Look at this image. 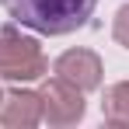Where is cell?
I'll return each mask as SVG.
<instances>
[{"mask_svg":"<svg viewBox=\"0 0 129 129\" xmlns=\"http://www.w3.org/2000/svg\"><path fill=\"white\" fill-rule=\"evenodd\" d=\"M0 4L18 24L35 28L42 35H70L84 28L98 7V0H0Z\"/></svg>","mask_w":129,"mask_h":129,"instance_id":"cell-1","label":"cell"},{"mask_svg":"<svg viewBox=\"0 0 129 129\" xmlns=\"http://www.w3.org/2000/svg\"><path fill=\"white\" fill-rule=\"evenodd\" d=\"M45 73V52L28 35L14 28L0 31V77L4 80H39Z\"/></svg>","mask_w":129,"mask_h":129,"instance_id":"cell-2","label":"cell"},{"mask_svg":"<svg viewBox=\"0 0 129 129\" xmlns=\"http://www.w3.org/2000/svg\"><path fill=\"white\" fill-rule=\"evenodd\" d=\"M39 101H42V119L49 126H73L84 119V91L66 84L63 77H52L39 87Z\"/></svg>","mask_w":129,"mask_h":129,"instance_id":"cell-3","label":"cell"},{"mask_svg":"<svg viewBox=\"0 0 129 129\" xmlns=\"http://www.w3.org/2000/svg\"><path fill=\"white\" fill-rule=\"evenodd\" d=\"M56 77H63L77 91H94L101 84V59L91 49H70L56 59Z\"/></svg>","mask_w":129,"mask_h":129,"instance_id":"cell-4","label":"cell"},{"mask_svg":"<svg viewBox=\"0 0 129 129\" xmlns=\"http://www.w3.org/2000/svg\"><path fill=\"white\" fill-rule=\"evenodd\" d=\"M0 122L11 129H31L42 122V101L39 91H7L0 94Z\"/></svg>","mask_w":129,"mask_h":129,"instance_id":"cell-5","label":"cell"},{"mask_svg":"<svg viewBox=\"0 0 129 129\" xmlns=\"http://www.w3.org/2000/svg\"><path fill=\"white\" fill-rule=\"evenodd\" d=\"M101 112H105L108 126L129 129V80H119L105 91V101H101Z\"/></svg>","mask_w":129,"mask_h":129,"instance_id":"cell-6","label":"cell"},{"mask_svg":"<svg viewBox=\"0 0 129 129\" xmlns=\"http://www.w3.org/2000/svg\"><path fill=\"white\" fill-rule=\"evenodd\" d=\"M112 35H115V42H119V45H126V49H129V7H119V11H115Z\"/></svg>","mask_w":129,"mask_h":129,"instance_id":"cell-7","label":"cell"}]
</instances>
